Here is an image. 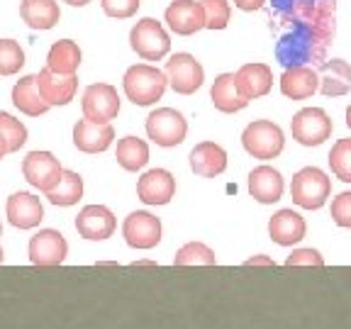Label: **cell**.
<instances>
[{"label":"cell","instance_id":"cell-17","mask_svg":"<svg viewBox=\"0 0 351 329\" xmlns=\"http://www.w3.org/2000/svg\"><path fill=\"white\" fill-rule=\"evenodd\" d=\"M176 193L173 175L164 169H152L139 178L137 183V195L142 203L147 205H166L171 203V197Z\"/></svg>","mask_w":351,"mask_h":329},{"label":"cell","instance_id":"cell-36","mask_svg":"<svg viewBox=\"0 0 351 329\" xmlns=\"http://www.w3.org/2000/svg\"><path fill=\"white\" fill-rule=\"evenodd\" d=\"M103 12L108 17H117V20H125L132 17L139 10V0H103Z\"/></svg>","mask_w":351,"mask_h":329},{"label":"cell","instance_id":"cell-5","mask_svg":"<svg viewBox=\"0 0 351 329\" xmlns=\"http://www.w3.org/2000/svg\"><path fill=\"white\" fill-rule=\"evenodd\" d=\"M241 144L252 154L254 159H276L283 151V132L278 125L269 120H256L244 130L241 134Z\"/></svg>","mask_w":351,"mask_h":329},{"label":"cell","instance_id":"cell-8","mask_svg":"<svg viewBox=\"0 0 351 329\" xmlns=\"http://www.w3.org/2000/svg\"><path fill=\"white\" fill-rule=\"evenodd\" d=\"M164 73L169 86L181 95H193L197 88L203 86V78H205L200 61H195V56L191 54H173L166 61Z\"/></svg>","mask_w":351,"mask_h":329},{"label":"cell","instance_id":"cell-39","mask_svg":"<svg viewBox=\"0 0 351 329\" xmlns=\"http://www.w3.org/2000/svg\"><path fill=\"white\" fill-rule=\"evenodd\" d=\"M263 3H266V0H234V5L239 8V10H247V12L258 10Z\"/></svg>","mask_w":351,"mask_h":329},{"label":"cell","instance_id":"cell-13","mask_svg":"<svg viewBox=\"0 0 351 329\" xmlns=\"http://www.w3.org/2000/svg\"><path fill=\"white\" fill-rule=\"evenodd\" d=\"M37 88L42 98L49 103V108L69 105L78 90V78L76 73H56L51 69H42L37 73Z\"/></svg>","mask_w":351,"mask_h":329},{"label":"cell","instance_id":"cell-14","mask_svg":"<svg viewBox=\"0 0 351 329\" xmlns=\"http://www.w3.org/2000/svg\"><path fill=\"white\" fill-rule=\"evenodd\" d=\"M166 22H169L171 32L181 34V37H191V34L200 32L205 27V12L200 0H173L166 8Z\"/></svg>","mask_w":351,"mask_h":329},{"label":"cell","instance_id":"cell-18","mask_svg":"<svg viewBox=\"0 0 351 329\" xmlns=\"http://www.w3.org/2000/svg\"><path fill=\"white\" fill-rule=\"evenodd\" d=\"M8 219L17 230H34L44 219V208L39 203V197L29 195V193H15L8 197Z\"/></svg>","mask_w":351,"mask_h":329},{"label":"cell","instance_id":"cell-44","mask_svg":"<svg viewBox=\"0 0 351 329\" xmlns=\"http://www.w3.org/2000/svg\"><path fill=\"white\" fill-rule=\"evenodd\" d=\"M346 125L351 127V105H349V110H346Z\"/></svg>","mask_w":351,"mask_h":329},{"label":"cell","instance_id":"cell-31","mask_svg":"<svg viewBox=\"0 0 351 329\" xmlns=\"http://www.w3.org/2000/svg\"><path fill=\"white\" fill-rule=\"evenodd\" d=\"M215 263H217V256L203 241H191L178 249V254L173 256V266H215Z\"/></svg>","mask_w":351,"mask_h":329},{"label":"cell","instance_id":"cell-33","mask_svg":"<svg viewBox=\"0 0 351 329\" xmlns=\"http://www.w3.org/2000/svg\"><path fill=\"white\" fill-rule=\"evenodd\" d=\"M329 166L339 181L351 183V139H339L329 151Z\"/></svg>","mask_w":351,"mask_h":329},{"label":"cell","instance_id":"cell-35","mask_svg":"<svg viewBox=\"0 0 351 329\" xmlns=\"http://www.w3.org/2000/svg\"><path fill=\"white\" fill-rule=\"evenodd\" d=\"M205 12V27L225 29L230 22V3L227 0H200Z\"/></svg>","mask_w":351,"mask_h":329},{"label":"cell","instance_id":"cell-3","mask_svg":"<svg viewBox=\"0 0 351 329\" xmlns=\"http://www.w3.org/2000/svg\"><path fill=\"white\" fill-rule=\"evenodd\" d=\"M329 191H332V183H329V178L319 169L307 166V169L298 171V173L293 175L291 197H293V203L305 210L322 208V205L327 203Z\"/></svg>","mask_w":351,"mask_h":329},{"label":"cell","instance_id":"cell-16","mask_svg":"<svg viewBox=\"0 0 351 329\" xmlns=\"http://www.w3.org/2000/svg\"><path fill=\"white\" fill-rule=\"evenodd\" d=\"M112 139H115V130L110 122H93L83 117L73 127V144L86 154L105 151V149H110Z\"/></svg>","mask_w":351,"mask_h":329},{"label":"cell","instance_id":"cell-4","mask_svg":"<svg viewBox=\"0 0 351 329\" xmlns=\"http://www.w3.org/2000/svg\"><path fill=\"white\" fill-rule=\"evenodd\" d=\"M130 44L144 61H161L171 49V39L166 29L161 27V22L152 20V17H144L132 27Z\"/></svg>","mask_w":351,"mask_h":329},{"label":"cell","instance_id":"cell-38","mask_svg":"<svg viewBox=\"0 0 351 329\" xmlns=\"http://www.w3.org/2000/svg\"><path fill=\"white\" fill-rule=\"evenodd\" d=\"M285 266H317V269H322L324 258L315 249H298L285 258Z\"/></svg>","mask_w":351,"mask_h":329},{"label":"cell","instance_id":"cell-27","mask_svg":"<svg viewBox=\"0 0 351 329\" xmlns=\"http://www.w3.org/2000/svg\"><path fill=\"white\" fill-rule=\"evenodd\" d=\"M210 98H213L215 108L219 112H239L249 105V100L239 93L234 81V73H222V76L215 78V86L210 90Z\"/></svg>","mask_w":351,"mask_h":329},{"label":"cell","instance_id":"cell-11","mask_svg":"<svg viewBox=\"0 0 351 329\" xmlns=\"http://www.w3.org/2000/svg\"><path fill=\"white\" fill-rule=\"evenodd\" d=\"M61 171L64 169H61L59 159L49 151H32V154L25 156V161H22L25 181L42 193H47L49 188H54V183L59 181Z\"/></svg>","mask_w":351,"mask_h":329},{"label":"cell","instance_id":"cell-19","mask_svg":"<svg viewBox=\"0 0 351 329\" xmlns=\"http://www.w3.org/2000/svg\"><path fill=\"white\" fill-rule=\"evenodd\" d=\"M319 76L315 69L310 66H291L285 69V73L280 76V93L291 100H305L317 90Z\"/></svg>","mask_w":351,"mask_h":329},{"label":"cell","instance_id":"cell-24","mask_svg":"<svg viewBox=\"0 0 351 329\" xmlns=\"http://www.w3.org/2000/svg\"><path fill=\"white\" fill-rule=\"evenodd\" d=\"M319 90L327 98H337V95H344L351 90V66L341 59L324 61L322 69H319Z\"/></svg>","mask_w":351,"mask_h":329},{"label":"cell","instance_id":"cell-10","mask_svg":"<svg viewBox=\"0 0 351 329\" xmlns=\"http://www.w3.org/2000/svg\"><path fill=\"white\" fill-rule=\"evenodd\" d=\"M83 115L93 122H110L120 112V95L110 83H93L83 93Z\"/></svg>","mask_w":351,"mask_h":329},{"label":"cell","instance_id":"cell-45","mask_svg":"<svg viewBox=\"0 0 351 329\" xmlns=\"http://www.w3.org/2000/svg\"><path fill=\"white\" fill-rule=\"evenodd\" d=\"M3 261H5V256H3V249H0V263H3Z\"/></svg>","mask_w":351,"mask_h":329},{"label":"cell","instance_id":"cell-42","mask_svg":"<svg viewBox=\"0 0 351 329\" xmlns=\"http://www.w3.org/2000/svg\"><path fill=\"white\" fill-rule=\"evenodd\" d=\"M64 3H69V5H73V8H83V5H88L90 0H64Z\"/></svg>","mask_w":351,"mask_h":329},{"label":"cell","instance_id":"cell-6","mask_svg":"<svg viewBox=\"0 0 351 329\" xmlns=\"http://www.w3.org/2000/svg\"><path fill=\"white\" fill-rule=\"evenodd\" d=\"M188 122L173 108H159L147 117V134L159 147H178L186 139Z\"/></svg>","mask_w":351,"mask_h":329},{"label":"cell","instance_id":"cell-32","mask_svg":"<svg viewBox=\"0 0 351 329\" xmlns=\"http://www.w3.org/2000/svg\"><path fill=\"white\" fill-rule=\"evenodd\" d=\"M25 66V51L15 39H0V76H15Z\"/></svg>","mask_w":351,"mask_h":329},{"label":"cell","instance_id":"cell-15","mask_svg":"<svg viewBox=\"0 0 351 329\" xmlns=\"http://www.w3.org/2000/svg\"><path fill=\"white\" fill-rule=\"evenodd\" d=\"M76 230L83 239L103 241L115 232V215L105 205H86L76 217Z\"/></svg>","mask_w":351,"mask_h":329},{"label":"cell","instance_id":"cell-43","mask_svg":"<svg viewBox=\"0 0 351 329\" xmlns=\"http://www.w3.org/2000/svg\"><path fill=\"white\" fill-rule=\"evenodd\" d=\"M134 266H156L154 261H139V263H134Z\"/></svg>","mask_w":351,"mask_h":329},{"label":"cell","instance_id":"cell-41","mask_svg":"<svg viewBox=\"0 0 351 329\" xmlns=\"http://www.w3.org/2000/svg\"><path fill=\"white\" fill-rule=\"evenodd\" d=\"M5 154H10V151H8V142H5V137L0 134V159H3Z\"/></svg>","mask_w":351,"mask_h":329},{"label":"cell","instance_id":"cell-9","mask_svg":"<svg viewBox=\"0 0 351 329\" xmlns=\"http://www.w3.org/2000/svg\"><path fill=\"white\" fill-rule=\"evenodd\" d=\"M66 254H69V244H66L64 234L56 230H39L29 239V261L39 269L61 266Z\"/></svg>","mask_w":351,"mask_h":329},{"label":"cell","instance_id":"cell-21","mask_svg":"<svg viewBox=\"0 0 351 329\" xmlns=\"http://www.w3.org/2000/svg\"><path fill=\"white\" fill-rule=\"evenodd\" d=\"M305 219L293 210H278L269 222V234L280 247H293L305 236Z\"/></svg>","mask_w":351,"mask_h":329},{"label":"cell","instance_id":"cell-28","mask_svg":"<svg viewBox=\"0 0 351 329\" xmlns=\"http://www.w3.org/2000/svg\"><path fill=\"white\" fill-rule=\"evenodd\" d=\"M51 205H59V208H71L83 197V178L73 171H61L59 181L54 183V188L47 191Z\"/></svg>","mask_w":351,"mask_h":329},{"label":"cell","instance_id":"cell-46","mask_svg":"<svg viewBox=\"0 0 351 329\" xmlns=\"http://www.w3.org/2000/svg\"><path fill=\"white\" fill-rule=\"evenodd\" d=\"M0 234H3V227H0Z\"/></svg>","mask_w":351,"mask_h":329},{"label":"cell","instance_id":"cell-40","mask_svg":"<svg viewBox=\"0 0 351 329\" xmlns=\"http://www.w3.org/2000/svg\"><path fill=\"white\" fill-rule=\"evenodd\" d=\"M256 263H266V266H274V261L271 258H266V256H258V258H249L244 266H256Z\"/></svg>","mask_w":351,"mask_h":329},{"label":"cell","instance_id":"cell-2","mask_svg":"<svg viewBox=\"0 0 351 329\" xmlns=\"http://www.w3.org/2000/svg\"><path fill=\"white\" fill-rule=\"evenodd\" d=\"M122 86H125V95L132 103L139 105V108H147V105L161 100L169 81H166V73L159 71V69H154L149 64H137L127 69Z\"/></svg>","mask_w":351,"mask_h":329},{"label":"cell","instance_id":"cell-20","mask_svg":"<svg viewBox=\"0 0 351 329\" xmlns=\"http://www.w3.org/2000/svg\"><path fill=\"white\" fill-rule=\"evenodd\" d=\"M234 81L239 93L247 100H252L269 93L271 86H274V73L266 64H244L234 73Z\"/></svg>","mask_w":351,"mask_h":329},{"label":"cell","instance_id":"cell-23","mask_svg":"<svg viewBox=\"0 0 351 329\" xmlns=\"http://www.w3.org/2000/svg\"><path fill=\"white\" fill-rule=\"evenodd\" d=\"M191 169L200 178H215L227 169V151L215 142L197 144L191 151Z\"/></svg>","mask_w":351,"mask_h":329},{"label":"cell","instance_id":"cell-29","mask_svg":"<svg viewBox=\"0 0 351 329\" xmlns=\"http://www.w3.org/2000/svg\"><path fill=\"white\" fill-rule=\"evenodd\" d=\"M78 64H81V49L76 42L61 39V42L51 44L49 56H47V69L56 73H76Z\"/></svg>","mask_w":351,"mask_h":329},{"label":"cell","instance_id":"cell-34","mask_svg":"<svg viewBox=\"0 0 351 329\" xmlns=\"http://www.w3.org/2000/svg\"><path fill=\"white\" fill-rule=\"evenodd\" d=\"M0 134L5 137L8 142V151H20L27 142V127L22 125L20 120H15L8 112H0Z\"/></svg>","mask_w":351,"mask_h":329},{"label":"cell","instance_id":"cell-12","mask_svg":"<svg viewBox=\"0 0 351 329\" xmlns=\"http://www.w3.org/2000/svg\"><path fill=\"white\" fill-rule=\"evenodd\" d=\"M122 234L132 249H154L161 241V222L149 212H132L122 225Z\"/></svg>","mask_w":351,"mask_h":329},{"label":"cell","instance_id":"cell-1","mask_svg":"<svg viewBox=\"0 0 351 329\" xmlns=\"http://www.w3.org/2000/svg\"><path fill=\"white\" fill-rule=\"evenodd\" d=\"M271 20L278 32L276 56L285 69L322 61L337 34V0H274Z\"/></svg>","mask_w":351,"mask_h":329},{"label":"cell","instance_id":"cell-37","mask_svg":"<svg viewBox=\"0 0 351 329\" xmlns=\"http://www.w3.org/2000/svg\"><path fill=\"white\" fill-rule=\"evenodd\" d=\"M332 219L339 227H351V193H341L332 200Z\"/></svg>","mask_w":351,"mask_h":329},{"label":"cell","instance_id":"cell-22","mask_svg":"<svg viewBox=\"0 0 351 329\" xmlns=\"http://www.w3.org/2000/svg\"><path fill=\"white\" fill-rule=\"evenodd\" d=\"M249 193L258 203L271 205L283 195V178L271 166H258V169H254L249 173Z\"/></svg>","mask_w":351,"mask_h":329},{"label":"cell","instance_id":"cell-30","mask_svg":"<svg viewBox=\"0 0 351 329\" xmlns=\"http://www.w3.org/2000/svg\"><path fill=\"white\" fill-rule=\"evenodd\" d=\"M117 164L125 171H139L147 166L149 161V147L147 142H142L139 137H125L117 142V151H115Z\"/></svg>","mask_w":351,"mask_h":329},{"label":"cell","instance_id":"cell-7","mask_svg":"<svg viewBox=\"0 0 351 329\" xmlns=\"http://www.w3.org/2000/svg\"><path fill=\"white\" fill-rule=\"evenodd\" d=\"M291 132L302 147H317L332 134V120L322 108H305L293 117Z\"/></svg>","mask_w":351,"mask_h":329},{"label":"cell","instance_id":"cell-25","mask_svg":"<svg viewBox=\"0 0 351 329\" xmlns=\"http://www.w3.org/2000/svg\"><path fill=\"white\" fill-rule=\"evenodd\" d=\"M12 105L27 117H39L49 110V103L42 98L37 88V76H25L12 88Z\"/></svg>","mask_w":351,"mask_h":329},{"label":"cell","instance_id":"cell-26","mask_svg":"<svg viewBox=\"0 0 351 329\" xmlns=\"http://www.w3.org/2000/svg\"><path fill=\"white\" fill-rule=\"evenodd\" d=\"M20 17L32 29H51L59 25L61 12L54 0H22Z\"/></svg>","mask_w":351,"mask_h":329}]
</instances>
